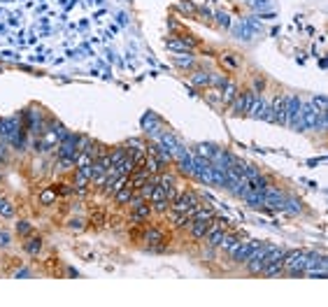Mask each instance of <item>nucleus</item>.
Instances as JSON below:
<instances>
[{"mask_svg":"<svg viewBox=\"0 0 328 307\" xmlns=\"http://www.w3.org/2000/svg\"><path fill=\"white\" fill-rule=\"evenodd\" d=\"M144 170L149 172V175H161L163 172V161H158L156 156L147 154V158H144Z\"/></svg>","mask_w":328,"mask_h":307,"instance_id":"nucleus-14","label":"nucleus"},{"mask_svg":"<svg viewBox=\"0 0 328 307\" xmlns=\"http://www.w3.org/2000/svg\"><path fill=\"white\" fill-rule=\"evenodd\" d=\"M237 91H240V89H237L235 82H226V84L221 86V105L223 107H228L230 102H233V98L237 96Z\"/></svg>","mask_w":328,"mask_h":307,"instance_id":"nucleus-12","label":"nucleus"},{"mask_svg":"<svg viewBox=\"0 0 328 307\" xmlns=\"http://www.w3.org/2000/svg\"><path fill=\"white\" fill-rule=\"evenodd\" d=\"M126 156H128V149H126V147H114V149L109 151V161H112V165H119Z\"/></svg>","mask_w":328,"mask_h":307,"instance_id":"nucleus-19","label":"nucleus"},{"mask_svg":"<svg viewBox=\"0 0 328 307\" xmlns=\"http://www.w3.org/2000/svg\"><path fill=\"white\" fill-rule=\"evenodd\" d=\"M191 84L200 86V89H205V86H210V72H203V70H196L191 75Z\"/></svg>","mask_w":328,"mask_h":307,"instance_id":"nucleus-18","label":"nucleus"},{"mask_svg":"<svg viewBox=\"0 0 328 307\" xmlns=\"http://www.w3.org/2000/svg\"><path fill=\"white\" fill-rule=\"evenodd\" d=\"M179 7L184 9V12H189V14H196V7H193L191 2H182V5H179Z\"/></svg>","mask_w":328,"mask_h":307,"instance_id":"nucleus-30","label":"nucleus"},{"mask_svg":"<svg viewBox=\"0 0 328 307\" xmlns=\"http://www.w3.org/2000/svg\"><path fill=\"white\" fill-rule=\"evenodd\" d=\"M198 205H200V198L193 191H179L177 198L170 203V209L172 212H177V214H182V212H191V209H196Z\"/></svg>","mask_w":328,"mask_h":307,"instance_id":"nucleus-2","label":"nucleus"},{"mask_svg":"<svg viewBox=\"0 0 328 307\" xmlns=\"http://www.w3.org/2000/svg\"><path fill=\"white\" fill-rule=\"evenodd\" d=\"M210 223L212 221H193L191 223V237L193 240H205V235H207V230H210Z\"/></svg>","mask_w":328,"mask_h":307,"instance_id":"nucleus-13","label":"nucleus"},{"mask_svg":"<svg viewBox=\"0 0 328 307\" xmlns=\"http://www.w3.org/2000/svg\"><path fill=\"white\" fill-rule=\"evenodd\" d=\"M168 49H175V51H189L196 47V40H191L189 35H182L179 40H168Z\"/></svg>","mask_w":328,"mask_h":307,"instance_id":"nucleus-11","label":"nucleus"},{"mask_svg":"<svg viewBox=\"0 0 328 307\" xmlns=\"http://www.w3.org/2000/svg\"><path fill=\"white\" fill-rule=\"evenodd\" d=\"M258 244H261L258 240H247V242H240V244H237V249L230 254V261H235V263H244Z\"/></svg>","mask_w":328,"mask_h":307,"instance_id":"nucleus-7","label":"nucleus"},{"mask_svg":"<svg viewBox=\"0 0 328 307\" xmlns=\"http://www.w3.org/2000/svg\"><path fill=\"white\" fill-rule=\"evenodd\" d=\"M265 89V79L263 77H254V86H251V91L254 93H263Z\"/></svg>","mask_w":328,"mask_h":307,"instance_id":"nucleus-26","label":"nucleus"},{"mask_svg":"<svg viewBox=\"0 0 328 307\" xmlns=\"http://www.w3.org/2000/svg\"><path fill=\"white\" fill-rule=\"evenodd\" d=\"M0 214L2 216H14V207H12L5 198H0Z\"/></svg>","mask_w":328,"mask_h":307,"instance_id":"nucleus-24","label":"nucleus"},{"mask_svg":"<svg viewBox=\"0 0 328 307\" xmlns=\"http://www.w3.org/2000/svg\"><path fill=\"white\" fill-rule=\"evenodd\" d=\"M221 63H226V68H228V70H235L237 65H240V61H235V58H233V54H223Z\"/></svg>","mask_w":328,"mask_h":307,"instance_id":"nucleus-25","label":"nucleus"},{"mask_svg":"<svg viewBox=\"0 0 328 307\" xmlns=\"http://www.w3.org/2000/svg\"><path fill=\"white\" fill-rule=\"evenodd\" d=\"M68 226H70L72 230H84V226H82V221H79V219H72V221H68Z\"/></svg>","mask_w":328,"mask_h":307,"instance_id":"nucleus-29","label":"nucleus"},{"mask_svg":"<svg viewBox=\"0 0 328 307\" xmlns=\"http://www.w3.org/2000/svg\"><path fill=\"white\" fill-rule=\"evenodd\" d=\"M158 200H168V198H165L163 186L154 184V189H151V193H149V203H158Z\"/></svg>","mask_w":328,"mask_h":307,"instance_id":"nucleus-20","label":"nucleus"},{"mask_svg":"<svg viewBox=\"0 0 328 307\" xmlns=\"http://www.w3.org/2000/svg\"><path fill=\"white\" fill-rule=\"evenodd\" d=\"M154 209H151V203L149 200H140L137 205L130 207V216H128V223L130 226H144V223L151 219Z\"/></svg>","mask_w":328,"mask_h":307,"instance_id":"nucleus-3","label":"nucleus"},{"mask_svg":"<svg viewBox=\"0 0 328 307\" xmlns=\"http://www.w3.org/2000/svg\"><path fill=\"white\" fill-rule=\"evenodd\" d=\"M286 100H289V93H284V96L275 98V102H272L270 107H268V114H265V119H268V121L284 123V116H286Z\"/></svg>","mask_w":328,"mask_h":307,"instance_id":"nucleus-5","label":"nucleus"},{"mask_svg":"<svg viewBox=\"0 0 328 307\" xmlns=\"http://www.w3.org/2000/svg\"><path fill=\"white\" fill-rule=\"evenodd\" d=\"M175 63H177L179 68H191V65H193V56H191V54H186V51H182V54L175 58Z\"/></svg>","mask_w":328,"mask_h":307,"instance_id":"nucleus-21","label":"nucleus"},{"mask_svg":"<svg viewBox=\"0 0 328 307\" xmlns=\"http://www.w3.org/2000/svg\"><path fill=\"white\" fill-rule=\"evenodd\" d=\"M217 19H219V23H221V26H226V28L230 26V21H228V16H226V14H219Z\"/></svg>","mask_w":328,"mask_h":307,"instance_id":"nucleus-31","label":"nucleus"},{"mask_svg":"<svg viewBox=\"0 0 328 307\" xmlns=\"http://www.w3.org/2000/svg\"><path fill=\"white\" fill-rule=\"evenodd\" d=\"M151 209H154L156 214H165V212H170V200H158V203H151Z\"/></svg>","mask_w":328,"mask_h":307,"instance_id":"nucleus-22","label":"nucleus"},{"mask_svg":"<svg viewBox=\"0 0 328 307\" xmlns=\"http://www.w3.org/2000/svg\"><path fill=\"white\" fill-rule=\"evenodd\" d=\"M249 116H254V119H265V114H268V102L263 100V93H258L256 98H254V102L249 105V112H247Z\"/></svg>","mask_w":328,"mask_h":307,"instance_id":"nucleus-8","label":"nucleus"},{"mask_svg":"<svg viewBox=\"0 0 328 307\" xmlns=\"http://www.w3.org/2000/svg\"><path fill=\"white\" fill-rule=\"evenodd\" d=\"M258 93H254L251 89H247V91H237V96L233 98V102H230L228 107H230V112L233 114H247L249 112V105L254 102V98H256Z\"/></svg>","mask_w":328,"mask_h":307,"instance_id":"nucleus-4","label":"nucleus"},{"mask_svg":"<svg viewBox=\"0 0 328 307\" xmlns=\"http://www.w3.org/2000/svg\"><path fill=\"white\" fill-rule=\"evenodd\" d=\"M317 116H319V109L314 107V105H300V119H298V123H296V130L314 128Z\"/></svg>","mask_w":328,"mask_h":307,"instance_id":"nucleus-6","label":"nucleus"},{"mask_svg":"<svg viewBox=\"0 0 328 307\" xmlns=\"http://www.w3.org/2000/svg\"><path fill=\"white\" fill-rule=\"evenodd\" d=\"M56 198H58L56 186H47V189H44V191H40V196H37L40 205H51V203H56Z\"/></svg>","mask_w":328,"mask_h":307,"instance_id":"nucleus-16","label":"nucleus"},{"mask_svg":"<svg viewBox=\"0 0 328 307\" xmlns=\"http://www.w3.org/2000/svg\"><path fill=\"white\" fill-rule=\"evenodd\" d=\"M23 249L28 251L30 256H37L40 251H42V237L40 235H30L26 242H23Z\"/></svg>","mask_w":328,"mask_h":307,"instance_id":"nucleus-15","label":"nucleus"},{"mask_svg":"<svg viewBox=\"0 0 328 307\" xmlns=\"http://www.w3.org/2000/svg\"><path fill=\"white\" fill-rule=\"evenodd\" d=\"M130 198H133V189H128L126 184H123L121 189L114 193V203H116V205H128Z\"/></svg>","mask_w":328,"mask_h":307,"instance_id":"nucleus-17","label":"nucleus"},{"mask_svg":"<svg viewBox=\"0 0 328 307\" xmlns=\"http://www.w3.org/2000/svg\"><path fill=\"white\" fill-rule=\"evenodd\" d=\"M240 242H242V237H240V235H233V233H228V230H226L223 240L219 242V249L226 251V254L230 256V254H233V251L237 249V244H240Z\"/></svg>","mask_w":328,"mask_h":307,"instance_id":"nucleus-10","label":"nucleus"},{"mask_svg":"<svg viewBox=\"0 0 328 307\" xmlns=\"http://www.w3.org/2000/svg\"><path fill=\"white\" fill-rule=\"evenodd\" d=\"M142 240H144V242H149V244H156V242L168 244V237H165L163 228H158V226H149V228H144Z\"/></svg>","mask_w":328,"mask_h":307,"instance_id":"nucleus-9","label":"nucleus"},{"mask_svg":"<svg viewBox=\"0 0 328 307\" xmlns=\"http://www.w3.org/2000/svg\"><path fill=\"white\" fill-rule=\"evenodd\" d=\"M58 196H70V193H75V184H70V182H61V184L56 186Z\"/></svg>","mask_w":328,"mask_h":307,"instance_id":"nucleus-23","label":"nucleus"},{"mask_svg":"<svg viewBox=\"0 0 328 307\" xmlns=\"http://www.w3.org/2000/svg\"><path fill=\"white\" fill-rule=\"evenodd\" d=\"M9 244V233L7 230H0V247H7Z\"/></svg>","mask_w":328,"mask_h":307,"instance_id":"nucleus-28","label":"nucleus"},{"mask_svg":"<svg viewBox=\"0 0 328 307\" xmlns=\"http://www.w3.org/2000/svg\"><path fill=\"white\" fill-rule=\"evenodd\" d=\"M16 233H19V235H28V233H30V223L28 221H19V223H16Z\"/></svg>","mask_w":328,"mask_h":307,"instance_id":"nucleus-27","label":"nucleus"},{"mask_svg":"<svg viewBox=\"0 0 328 307\" xmlns=\"http://www.w3.org/2000/svg\"><path fill=\"white\" fill-rule=\"evenodd\" d=\"M307 261H310V254L307 251H286L284 272H289V275H303L307 268Z\"/></svg>","mask_w":328,"mask_h":307,"instance_id":"nucleus-1","label":"nucleus"}]
</instances>
